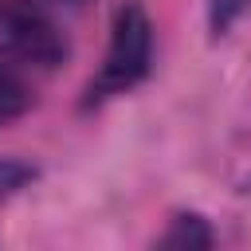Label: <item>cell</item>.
Returning a JSON list of instances; mask_svg holds the SVG:
<instances>
[{"label": "cell", "mask_w": 251, "mask_h": 251, "mask_svg": "<svg viewBox=\"0 0 251 251\" xmlns=\"http://www.w3.org/2000/svg\"><path fill=\"white\" fill-rule=\"evenodd\" d=\"M35 180V169L27 161H0V204L12 200L20 188H27Z\"/></svg>", "instance_id": "6"}, {"label": "cell", "mask_w": 251, "mask_h": 251, "mask_svg": "<svg viewBox=\"0 0 251 251\" xmlns=\"http://www.w3.org/2000/svg\"><path fill=\"white\" fill-rule=\"evenodd\" d=\"M157 243L173 251H200V247H212V227L200 216H176Z\"/></svg>", "instance_id": "3"}, {"label": "cell", "mask_w": 251, "mask_h": 251, "mask_svg": "<svg viewBox=\"0 0 251 251\" xmlns=\"http://www.w3.org/2000/svg\"><path fill=\"white\" fill-rule=\"evenodd\" d=\"M153 63V24L137 4L118 8L114 27H110V43H106V59L98 67V75L86 86V106H98L106 98H118L126 90H133Z\"/></svg>", "instance_id": "1"}, {"label": "cell", "mask_w": 251, "mask_h": 251, "mask_svg": "<svg viewBox=\"0 0 251 251\" xmlns=\"http://www.w3.org/2000/svg\"><path fill=\"white\" fill-rule=\"evenodd\" d=\"M247 4L251 0H208V27H212V35H227L231 24L247 12Z\"/></svg>", "instance_id": "5"}, {"label": "cell", "mask_w": 251, "mask_h": 251, "mask_svg": "<svg viewBox=\"0 0 251 251\" xmlns=\"http://www.w3.org/2000/svg\"><path fill=\"white\" fill-rule=\"evenodd\" d=\"M0 55L35 71H55L67 59V39L39 4L8 0L0 4Z\"/></svg>", "instance_id": "2"}, {"label": "cell", "mask_w": 251, "mask_h": 251, "mask_svg": "<svg viewBox=\"0 0 251 251\" xmlns=\"http://www.w3.org/2000/svg\"><path fill=\"white\" fill-rule=\"evenodd\" d=\"M27 106H31L27 86L0 71V126H8V122H16L20 114H27Z\"/></svg>", "instance_id": "4"}]
</instances>
